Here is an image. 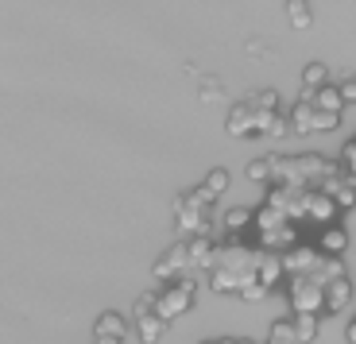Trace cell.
<instances>
[{
  "label": "cell",
  "mask_w": 356,
  "mask_h": 344,
  "mask_svg": "<svg viewBox=\"0 0 356 344\" xmlns=\"http://www.w3.org/2000/svg\"><path fill=\"white\" fill-rule=\"evenodd\" d=\"M271 120H275V113H264V108H256L244 97L241 105H232V113H229V136L232 140H267Z\"/></svg>",
  "instance_id": "6da1fadb"
},
{
  "label": "cell",
  "mask_w": 356,
  "mask_h": 344,
  "mask_svg": "<svg viewBox=\"0 0 356 344\" xmlns=\"http://www.w3.org/2000/svg\"><path fill=\"white\" fill-rule=\"evenodd\" d=\"M194 294H197L194 279H178V283H170V286H159L155 313H159V318L170 325V321H178L182 313H190V309H194Z\"/></svg>",
  "instance_id": "7a4b0ae2"
},
{
  "label": "cell",
  "mask_w": 356,
  "mask_h": 344,
  "mask_svg": "<svg viewBox=\"0 0 356 344\" xmlns=\"http://www.w3.org/2000/svg\"><path fill=\"white\" fill-rule=\"evenodd\" d=\"M291 306L294 313H314L321 318V309H325V286L310 275H294L291 279Z\"/></svg>",
  "instance_id": "3957f363"
},
{
  "label": "cell",
  "mask_w": 356,
  "mask_h": 344,
  "mask_svg": "<svg viewBox=\"0 0 356 344\" xmlns=\"http://www.w3.org/2000/svg\"><path fill=\"white\" fill-rule=\"evenodd\" d=\"M318 252L330 259H341L348 252V229L345 224H330V229H321V240H318Z\"/></svg>",
  "instance_id": "277c9868"
},
{
  "label": "cell",
  "mask_w": 356,
  "mask_h": 344,
  "mask_svg": "<svg viewBox=\"0 0 356 344\" xmlns=\"http://www.w3.org/2000/svg\"><path fill=\"white\" fill-rule=\"evenodd\" d=\"M128 329H132V321L120 318L116 309H105L97 321H93V336H113V341H124Z\"/></svg>",
  "instance_id": "5b68a950"
},
{
  "label": "cell",
  "mask_w": 356,
  "mask_h": 344,
  "mask_svg": "<svg viewBox=\"0 0 356 344\" xmlns=\"http://www.w3.org/2000/svg\"><path fill=\"white\" fill-rule=\"evenodd\" d=\"M345 306H353V279H348V275L325 286V309H330V313H341Z\"/></svg>",
  "instance_id": "8992f818"
},
{
  "label": "cell",
  "mask_w": 356,
  "mask_h": 344,
  "mask_svg": "<svg viewBox=\"0 0 356 344\" xmlns=\"http://www.w3.org/2000/svg\"><path fill=\"white\" fill-rule=\"evenodd\" d=\"M330 85V66L325 62H310L302 70V101H310L318 89H325Z\"/></svg>",
  "instance_id": "52a82bcc"
},
{
  "label": "cell",
  "mask_w": 356,
  "mask_h": 344,
  "mask_svg": "<svg viewBox=\"0 0 356 344\" xmlns=\"http://www.w3.org/2000/svg\"><path fill=\"white\" fill-rule=\"evenodd\" d=\"M310 105L318 108V113H330V116H341V113H345V101H341V89L333 85V81H330L325 89H318V93H314V97H310Z\"/></svg>",
  "instance_id": "ba28073f"
},
{
  "label": "cell",
  "mask_w": 356,
  "mask_h": 344,
  "mask_svg": "<svg viewBox=\"0 0 356 344\" xmlns=\"http://www.w3.org/2000/svg\"><path fill=\"white\" fill-rule=\"evenodd\" d=\"M132 329H136V336H140L143 344H159L163 336H167V321H163L159 313H152V318H140V321H132Z\"/></svg>",
  "instance_id": "9c48e42d"
},
{
  "label": "cell",
  "mask_w": 356,
  "mask_h": 344,
  "mask_svg": "<svg viewBox=\"0 0 356 344\" xmlns=\"http://www.w3.org/2000/svg\"><path fill=\"white\" fill-rule=\"evenodd\" d=\"M248 224H256V213L252 209H244V205H236V209H225V217H221V232L225 236H236L241 229H248Z\"/></svg>",
  "instance_id": "30bf717a"
},
{
  "label": "cell",
  "mask_w": 356,
  "mask_h": 344,
  "mask_svg": "<svg viewBox=\"0 0 356 344\" xmlns=\"http://www.w3.org/2000/svg\"><path fill=\"white\" fill-rule=\"evenodd\" d=\"M314 116H318V108H314L310 101H298V105L291 108V132L294 136H314Z\"/></svg>",
  "instance_id": "8fae6325"
},
{
  "label": "cell",
  "mask_w": 356,
  "mask_h": 344,
  "mask_svg": "<svg viewBox=\"0 0 356 344\" xmlns=\"http://www.w3.org/2000/svg\"><path fill=\"white\" fill-rule=\"evenodd\" d=\"M294 336H298V344H310L318 341V329H321V318H314V313H294Z\"/></svg>",
  "instance_id": "7c38bea8"
},
{
  "label": "cell",
  "mask_w": 356,
  "mask_h": 344,
  "mask_svg": "<svg viewBox=\"0 0 356 344\" xmlns=\"http://www.w3.org/2000/svg\"><path fill=\"white\" fill-rule=\"evenodd\" d=\"M197 190H202V194L209 197V202H217V197H221L225 190H229V170H221V167L209 170V174H205V182L197 186Z\"/></svg>",
  "instance_id": "4fadbf2b"
},
{
  "label": "cell",
  "mask_w": 356,
  "mask_h": 344,
  "mask_svg": "<svg viewBox=\"0 0 356 344\" xmlns=\"http://www.w3.org/2000/svg\"><path fill=\"white\" fill-rule=\"evenodd\" d=\"M264 344H298V336H294V321H275V325L267 329Z\"/></svg>",
  "instance_id": "5bb4252c"
},
{
  "label": "cell",
  "mask_w": 356,
  "mask_h": 344,
  "mask_svg": "<svg viewBox=\"0 0 356 344\" xmlns=\"http://www.w3.org/2000/svg\"><path fill=\"white\" fill-rule=\"evenodd\" d=\"M286 16H291V24H294V27H310L314 8H310V4H291V8H286Z\"/></svg>",
  "instance_id": "9a60e30c"
},
{
  "label": "cell",
  "mask_w": 356,
  "mask_h": 344,
  "mask_svg": "<svg viewBox=\"0 0 356 344\" xmlns=\"http://www.w3.org/2000/svg\"><path fill=\"white\" fill-rule=\"evenodd\" d=\"M248 178H252V182H271V155L252 163V167H248Z\"/></svg>",
  "instance_id": "2e32d148"
},
{
  "label": "cell",
  "mask_w": 356,
  "mask_h": 344,
  "mask_svg": "<svg viewBox=\"0 0 356 344\" xmlns=\"http://www.w3.org/2000/svg\"><path fill=\"white\" fill-rule=\"evenodd\" d=\"M341 170H345V174L353 178V182H356V140L348 143L345 151H341Z\"/></svg>",
  "instance_id": "e0dca14e"
},
{
  "label": "cell",
  "mask_w": 356,
  "mask_h": 344,
  "mask_svg": "<svg viewBox=\"0 0 356 344\" xmlns=\"http://www.w3.org/2000/svg\"><path fill=\"white\" fill-rule=\"evenodd\" d=\"M221 97H225L221 81H217V78H205V81H202V101L209 105V101H221Z\"/></svg>",
  "instance_id": "ac0fdd59"
},
{
  "label": "cell",
  "mask_w": 356,
  "mask_h": 344,
  "mask_svg": "<svg viewBox=\"0 0 356 344\" xmlns=\"http://www.w3.org/2000/svg\"><path fill=\"white\" fill-rule=\"evenodd\" d=\"M337 89H341V101H345V105H356V78H348V74H341Z\"/></svg>",
  "instance_id": "d6986e66"
},
{
  "label": "cell",
  "mask_w": 356,
  "mask_h": 344,
  "mask_svg": "<svg viewBox=\"0 0 356 344\" xmlns=\"http://www.w3.org/2000/svg\"><path fill=\"white\" fill-rule=\"evenodd\" d=\"M202 344H232V336H213V341H202Z\"/></svg>",
  "instance_id": "ffe728a7"
},
{
  "label": "cell",
  "mask_w": 356,
  "mask_h": 344,
  "mask_svg": "<svg viewBox=\"0 0 356 344\" xmlns=\"http://www.w3.org/2000/svg\"><path fill=\"white\" fill-rule=\"evenodd\" d=\"M345 336H348V344H356V321L348 325V333H345Z\"/></svg>",
  "instance_id": "44dd1931"
},
{
  "label": "cell",
  "mask_w": 356,
  "mask_h": 344,
  "mask_svg": "<svg viewBox=\"0 0 356 344\" xmlns=\"http://www.w3.org/2000/svg\"><path fill=\"white\" fill-rule=\"evenodd\" d=\"M232 344H252V341H241V336H232Z\"/></svg>",
  "instance_id": "7402d4cb"
}]
</instances>
